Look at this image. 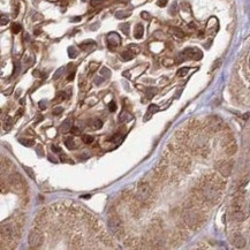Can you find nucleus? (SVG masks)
I'll use <instances>...</instances> for the list:
<instances>
[{"label": "nucleus", "mask_w": 250, "mask_h": 250, "mask_svg": "<svg viewBox=\"0 0 250 250\" xmlns=\"http://www.w3.org/2000/svg\"><path fill=\"white\" fill-rule=\"evenodd\" d=\"M201 121L199 120H197V119H192L190 120L189 122H188V128H189V130H192V132H195V130H198L199 128H201Z\"/></svg>", "instance_id": "obj_15"}, {"label": "nucleus", "mask_w": 250, "mask_h": 250, "mask_svg": "<svg viewBox=\"0 0 250 250\" xmlns=\"http://www.w3.org/2000/svg\"><path fill=\"white\" fill-rule=\"evenodd\" d=\"M61 112H62V108H61V107H58V108H54V110H53V114H56V115L59 114V113H61Z\"/></svg>", "instance_id": "obj_50"}, {"label": "nucleus", "mask_w": 250, "mask_h": 250, "mask_svg": "<svg viewBox=\"0 0 250 250\" xmlns=\"http://www.w3.org/2000/svg\"><path fill=\"white\" fill-rule=\"evenodd\" d=\"M89 125H90V127L92 128V129H100L101 127H103V122L100 121V120H90L89 122H88Z\"/></svg>", "instance_id": "obj_18"}, {"label": "nucleus", "mask_w": 250, "mask_h": 250, "mask_svg": "<svg viewBox=\"0 0 250 250\" xmlns=\"http://www.w3.org/2000/svg\"><path fill=\"white\" fill-rule=\"evenodd\" d=\"M173 63H174V61L172 59H165V60H163V65L166 66V67H170V66H172Z\"/></svg>", "instance_id": "obj_36"}, {"label": "nucleus", "mask_w": 250, "mask_h": 250, "mask_svg": "<svg viewBox=\"0 0 250 250\" xmlns=\"http://www.w3.org/2000/svg\"><path fill=\"white\" fill-rule=\"evenodd\" d=\"M249 154H250V146H249Z\"/></svg>", "instance_id": "obj_58"}, {"label": "nucleus", "mask_w": 250, "mask_h": 250, "mask_svg": "<svg viewBox=\"0 0 250 250\" xmlns=\"http://www.w3.org/2000/svg\"><path fill=\"white\" fill-rule=\"evenodd\" d=\"M180 57H182V60L185 59H192V60H199L203 57V53L196 49V47H187L181 54Z\"/></svg>", "instance_id": "obj_8"}, {"label": "nucleus", "mask_w": 250, "mask_h": 250, "mask_svg": "<svg viewBox=\"0 0 250 250\" xmlns=\"http://www.w3.org/2000/svg\"><path fill=\"white\" fill-rule=\"evenodd\" d=\"M189 72V68H187V67H185V68H181V69H179L177 70V76H180V77H183V76H186L187 75V73Z\"/></svg>", "instance_id": "obj_26"}, {"label": "nucleus", "mask_w": 250, "mask_h": 250, "mask_svg": "<svg viewBox=\"0 0 250 250\" xmlns=\"http://www.w3.org/2000/svg\"><path fill=\"white\" fill-rule=\"evenodd\" d=\"M171 31H172V34H173L176 38H183V37H185V32H183L181 29H179V28H172Z\"/></svg>", "instance_id": "obj_21"}, {"label": "nucleus", "mask_w": 250, "mask_h": 250, "mask_svg": "<svg viewBox=\"0 0 250 250\" xmlns=\"http://www.w3.org/2000/svg\"><path fill=\"white\" fill-rule=\"evenodd\" d=\"M80 88H81L82 90H85V88H87V80H85V78H82V80H81V82H80Z\"/></svg>", "instance_id": "obj_40"}, {"label": "nucleus", "mask_w": 250, "mask_h": 250, "mask_svg": "<svg viewBox=\"0 0 250 250\" xmlns=\"http://www.w3.org/2000/svg\"><path fill=\"white\" fill-rule=\"evenodd\" d=\"M105 80H106V78H105V77H103L101 75H100V76H97L96 78H95V83H96L97 85H99V84H101Z\"/></svg>", "instance_id": "obj_38"}, {"label": "nucleus", "mask_w": 250, "mask_h": 250, "mask_svg": "<svg viewBox=\"0 0 250 250\" xmlns=\"http://www.w3.org/2000/svg\"><path fill=\"white\" fill-rule=\"evenodd\" d=\"M68 54H69V57H70V58H75V57L77 56L76 49H75L74 46H70V47L68 49Z\"/></svg>", "instance_id": "obj_27"}, {"label": "nucleus", "mask_w": 250, "mask_h": 250, "mask_svg": "<svg viewBox=\"0 0 250 250\" xmlns=\"http://www.w3.org/2000/svg\"><path fill=\"white\" fill-rule=\"evenodd\" d=\"M121 57H122V59H123L125 61H129V60H132V59L134 58V53H133L132 51L127 50V51H125V52L121 53Z\"/></svg>", "instance_id": "obj_20"}, {"label": "nucleus", "mask_w": 250, "mask_h": 250, "mask_svg": "<svg viewBox=\"0 0 250 250\" xmlns=\"http://www.w3.org/2000/svg\"><path fill=\"white\" fill-rule=\"evenodd\" d=\"M9 183L11 186L16 190V192H21L23 190V180L21 179L19 174H13L9 177Z\"/></svg>", "instance_id": "obj_9"}, {"label": "nucleus", "mask_w": 250, "mask_h": 250, "mask_svg": "<svg viewBox=\"0 0 250 250\" xmlns=\"http://www.w3.org/2000/svg\"><path fill=\"white\" fill-rule=\"evenodd\" d=\"M128 50L129 51H132L134 54H137V53H139V47L137 46V45H134V44H132V45H129V47H128Z\"/></svg>", "instance_id": "obj_29"}, {"label": "nucleus", "mask_w": 250, "mask_h": 250, "mask_svg": "<svg viewBox=\"0 0 250 250\" xmlns=\"http://www.w3.org/2000/svg\"><path fill=\"white\" fill-rule=\"evenodd\" d=\"M70 122H69V120H66L65 122H63V125H62V127H61V130L62 132H67V130H70V125H69Z\"/></svg>", "instance_id": "obj_28"}, {"label": "nucleus", "mask_w": 250, "mask_h": 250, "mask_svg": "<svg viewBox=\"0 0 250 250\" xmlns=\"http://www.w3.org/2000/svg\"><path fill=\"white\" fill-rule=\"evenodd\" d=\"M233 165H234V163L232 160H219L215 164V168L219 171L221 176L227 177V176L231 175L232 170H233Z\"/></svg>", "instance_id": "obj_5"}, {"label": "nucleus", "mask_w": 250, "mask_h": 250, "mask_svg": "<svg viewBox=\"0 0 250 250\" xmlns=\"http://www.w3.org/2000/svg\"><path fill=\"white\" fill-rule=\"evenodd\" d=\"M39 106H40V108H43V110H44V108L46 107V106H45V101H44V103H43V101H40V103H39Z\"/></svg>", "instance_id": "obj_55"}, {"label": "nucleus", "mask_w": 250, "mask_h": 250, "mask_svg": "<svg viewBox=\"0 0 250 250\" xmlns=\"http://www.w3.org/2000/svg\"><path fill=\"white\" fill-rule=\"evenodd\" d=\"M74 76H75V73L73 72V73H72L69 76H68V78H67V80H68V81H73V80H74Z\"/></svg>", "instance_id": "obj_54"}, {"label": "nucleus", "mask_w": 250, "mask_h": 250, "mask_svg": "<svg viewBox=\"0 0 250 250\" xmlns=\"http://www.w3.org/2000/svg\"><path fill=\"white\" fill-rule=\"evenodd\" d=\"M65 97H66L65 92L58 94V96H57V98H56V101H60V100H63V99H65Z\"/></svg>", "instance_id": "obj_43"}, {"label": "nucleus", "mask_w": 250, "mask_h": 250, "mask_svg": "<svg viewBox=\"0 0 250 250\" xmlns=\"http://www.w3.org/2000/svg\"><path fill=\"white\" fill-rule=\"evenodd\" d=\"M231 218L232 220L236 223H241L247 218L246 210H232L231 211Z\"/></svg>", "instance_id": "obj_11"}, {"label": "nucleus", "mask_w": 250, "mask_h": 250, "mask_svg": "<svg viewBox=\"0 0 250 250\" xmlns=\"http://www.w3.org/2000/svg\"><path fill=\"white\" fill-rule=\"evenodd\" d=\"M232 243H233V246L235 247V248H243V247H246V239L241 235V234H234L233 236H232Z\"/></svg>", "instance_id": "obj_12"}, {"label": "nucleus", "mask_w": 250, "mask_h": 250, "mask_svg": "<svg viewBox=\"0 0 250 250\" xmlns=\"http://www.w3.org/2000/svg\"><path fill=\"white\" fill-rule=\"evenodd\" d=\"M62 73H63V68H59L58 70H57V73L54 74V76H53V78H54V80H57V78H58V77L60 76L61 74H62Z\"/></svg>", "instance_id": "obj_44"}, {"label": "nucleus", "mask_w": 250, "mask_h": 250, "mask_svg": "<svg viewBox=\"0 0 250 250\" xmlns=\"http://www.w3.org/2000/svg\"><path fill=\"white\" fill-rule=\"evenodd\" d=\"M129 120H132V115L128 113V112H121V114L119 115V121L120 122H127V121H129Z\"/></svg>", "instance_id": "obj_19"}, {"label": "nucleus", "mask_w": 250, "mask_h": 250, "mask_svg": "<svg viewBox=\"0 0 250 250\" xmlns=\"http://www.w3.org/2000/svg\"><path fill=\"white\" fill-rule=\"evenodd\" d=\"M12 31H13V34H19L20 31H21V25H20L19 23H14L12 25Z\"/></svg>", "instance_id": "obj_31"}, {"label": "nucleus", "mask_w": 250, "mask_h": 250, "mask_svg": "<svg viewBox=\"0 0 250 250\" xmlns=\"http://www.w3.org/2000/svg\"><path fill=\"white\" fill-rule=\"evenodd\" d=\"M24 168L27 170V173L30 175V177H32V179H34V174L31 173V170H30V168H28V167H24Z\"/></svg>", "instance_id": "obj_53"}, {"label": "nucleus", "mask_w": 250, "mask_h": 250, "mask_svg": "<svg viewBox=\"0 0 250 250\" xmlns=\"http://www.w3.org/2000/svg\"><path fill=\"white\" fill-rule=\"evenodd\" d=\"M82 244H83V241L80 237V235L73 236V239L70 240V248L72 249H80V248H82Z\"/></svg>", "instance_id": "obj_14"}, {"label": "nucleus", "mask_w": 250, "mask_h": 250, "mask_svg": "<svg viewBox=\"0 0 250 250\" xmlns=\"http://www.w3.org/2000/svg\"><path fill=\"white\" fill-rule=\"evenodd\" d=\"M60 160H61V161H63V163H70V161H73L72 159H69L66 154H60Z\"/></svg>", "instance_id": "obj_37"}, {"label": "nucleus", "mask_w": 250, "mask_h": 250, "mask_svg": "<svg viewBox=\"0 0 250 250\" xmlns=\"http://www.w3.org/2000/svg\"><path fill=\"white\" fill-rule=\"evenodd\" d=\"M183 223L192 230H197L199 228L203 223H204V218L203 214L199 211H197L194 208H188L187 211L183 213Z\"/></svg>", "instance_id": "obj_1"}, {"label": "nucleus", "mask_w": 250, "mask_h": 250, "mask_svg": "<svg viewBox=\"0 0 250 250\" xmlns=\"http://www.w3.org/2000/svg\"><path fill=\"white\" fill-rule=\"evenodd\" d=\"M120 28H121V30H122L126 35H128V32H129V24H128V23H126V24H121V25H120Z\"/></svg>", "instance_id": "obj_34"}, {"label": "nucleus", "mask_w": 250, "mask_h": 250, "mask_svg": "<svg viewBox=\"0 0 250 250\" xmlns=\"http://www.w3.org/2000/svg\"><path fill=\"white\" fill-rule=\"evenodd\" d=\"M243 118H244V119H248V118H249V113H248V114H244Z\"/></svg>", "instance_id": "obj_57"}, {"label": "nucleus", "mask_w": 250, "mask_h": 250, "mask_svg": "<svg viewBox=\"0 0 250 250\" xmlns=\"http://www.w3.org/2000/svg\"><path fill=\"white\" fill-rule=\"evenodd\" d=\"M51 149H52V151H53V152H56V154H60V152H62V151H61V149H60L59 146H57V145H52V148H51Z\"/></svg>", "instance_id": "obj_46"}, {"label": "nucleus", "mask_w": 250, "mask_h": 250, "mask_svg": "<svg viewBox=\"0 0 250 250\" xmlns=\"http://www.w3.org/2000/svg\"><path fill=\"white\" fill-rule=\"evenodd\" d=\"M29 244L32 248H38L39 246L43 243V234L39 228H34L32 231L29 233V237H28Z\"/></svg>", "instance_id": "obj_6"}, {"label": "nucleus", "mask_w": 250, "mask_h": 250, "mask_svg": "<svg viewBox=\"0 0 250 250\" xmlns=\"http://www.w3.org/2000/svg\"><path fill=\"white\" fill-rule=\"evenodd\" d=\"M145 94H146V97L148 98H152V97L157 94V89H154V88H148L145 90Z\"/></svg>", "instance_id": "obj_24"}, {"label": "nucleus", "mask_w": 250, "mask_h": 250, "mask_svg": "<svg viewBox=\"0 0 250 250\" xmlns=\"http://www.w3.org/2000/svg\"><path fill=\"white\" fill-rule=\"evenodd\" d=\"M221 63V60H217L215 62H214V65H213V67H212V69H215L217 67H219V65Z\"/></svg>", "instance_id": "obj_52"}, {"label": "nucleus", "mask_w": 250, "mask_h": 250, "mask_svg": "<svg viewBox=\"0 0 250 250\" xmlns=\"http://www.w3.org/2000/svg\"><path fill=\"white\" fill-rule=\"evenodd\" d=\"M98 63L97 62H91L90 65H89V73H94L96 69H98Z\"/></svg>", "instance_id": "obj_33"}, {"label": "nucleus", "mask_w": 250, "mask_h": 250, "mask_svg": "<svg viewBox=\"0 0 250 250\" xmlns=\"http://www.w3.org/2000/svg\"><path fill=\"white\" fill-rule=\"evenodd\" d=\"M175 137H176V139H177L179 143L185 144V143L188 141V138H189V134H188L186 130H179V132H176Z\"/></svg>", "instance_id": "obj_13"}, {"label": "nucleus", "mask_w": 250, "mask_h": 250, "mask_svg": "<svg viewBox=\"0 0 250 250\" xmlns=\"http://www.w3.org/2000/svg\"><path fill=\"white\" fill-rule=\"evenodd\" d=\"M82 198H85V199H87V198H90V195H85V196H82Z\"/></svg>", "instance_id": "obj_56"}, {"label": "nucleus", "mask_w": 250, "mask_h": 250, "mask_svg": "<svg viewBox=\"0 0 250 250\" xmlns=\"http://www.w3.org/2000/svg\"><path fill=\"white\" fill-rule=\"evenodd\" d=\"M108 226H110V230L112 231V233L115 235L116 237H122L123 234H125V231H123V225L121 223V220L118 218V217H111L108 219Z\"/></svg>", "instance_id": "obj_4"}, {"label": "nucleus", "mask_w": 250, "mask_h": 250, "mask_svg": "<svg viewBox=\"0 0 250 250\" xmlns=\"http://www.w3.org/2000/svg\"><path fill=\"white\" fill-rule=\"evenodd\" d=\"M143 35H144V27H143L141 23H138V24L136 25V28H135V32H134L135 38L141 39L143 37Z\"/></svg>", "instance_id": "obj_16"}, {"label": "nucleus", "mask_w": 250, "mask_h": 250, "mask_svg": "<svg viewBox=\"0 0 250 250\" xmlns=\"http://www.w3.org/2000/svg\"><path fill=\"white\" fill-rule=\"evenodd\" d=\"M82 142L85 143V144H91L94 142V137L90 136V135H83L82 136Z\"/></svg>", "instance_id": "obj_23"}, {"label": "nucleus", "mask_w": 250, "mask_h": 250, "mask_svg": "<svg viewBox=\"0 0 250 250\" xmlns=\"http://www.w3.org/2000/svg\"><path fill=\"white\" fill-rule=\"evenodd\" d=\"M224 177V176H223ZM221 176H219L217 173L214 172H210V173H206L203 177H202V182L210 186L212 188L217 189V190H224L225 187H226V181L223 179Z\"/></svg>", "instance_id": "obj_3"}, {"label": "nucleus", "mask_w": 250, "mask_h": 250, "mask_svg": "<svg viewBox=\"0 0 250 250\" xmlns=\"http://www.w3.org/2000/svg\"><path fill=\"white\" fill-rule=\"evenodd\" d=\"M20 68H21V66H20V62L14 63V75H18V74H19Z\"/></svg>", "instance_id": "obj_41"}, {"label": "nucleus", "mask_w": 250, "mask_h": 250, "mask_svg": "<svg viewBox=\"0 0 250 250\" xmlns=\"http://www.w3.org/2000/svg\"><path fill=\"white\" fill-rule=\"evenodd\" d=\"M20 142L24 145V146H32L35 144L34 139H20Z\"/></svg>", "instance_id": "obj_25"}, {"label": "nucleus", "mask_w": 250, "mask_h": 250, "mask_svg": "<svg viewBox=\"0 0 250 250\" xmlns=\"http://www.w3.org/2000/svg\"><path fill=\"white\" fill-rule=\"evenodd\" d=\"M176 13V4H173V7H171V14L174 15Z\"/></svg>", "instance_id": "obj_51"}, {"label": "nucleus", "mask_w": 250, "mask_h": 250, "mask_svg": "<svg viewBox=\"0 0 250 250\" xmlns=\"http://www.w3.org/2000/svg\"><path fill=\"white\" fill-rule=\"evenodd\" d=\"M65 145H66L69 150H75L77 148V144L75 143V141H74L73 138H70V137H68V138L65 139Z\"/></svg>", "instance_id": "obj_17"}, {"label": "nucleus", "mask_w": 250, "mask_h": 250, "mask_svg": "<svg viewBox=\"0 0 250 250\" xmlns=\"http://www.w3.org/2000/svg\"><path fill=\"white\" fill-rule=\"evenodd\" d=\"M121 44V38L116 32H110L107 35V45L110 49H115Z\"/></svg>", "instance_id": "obj_10"}, {"label": "nucleus", "mask_w": 250, "mask_h": 250, "mask_svg": "<svg viewBox=\"0 0 250 250\" xmlns=\"http://www.w3.org/2000/svg\"><path fill=\"white\" fill-rule=\"evenodd\" d=\"M136 198L138 202H141L144 205H149L152 203L154 201V192L152 188L150 187V185L148 182H139L138 187H137V194H136Z\"/></svg>", "instance_id": "obj_2"}, {"label": "nucleus", "mask_w": 250, "mask_h": 250, "mask_svg": "<svg viewBox=\"0 0 250 250\" xmlns=\"http://www.w3.org/2000/svg\"><path fill=\"white\" fill-rule=\"evenodd\" d=\"M130 14L129 13H126V12H118L115 13V18L116 19H123V18H127V16H129Z\"/></svg>", "instance_id": "obj_32"}, {"label": "nucleus", "mask_w": 250, "mask_h": 250, "mask_svg": "<svg viewBox=\"0 0 250 250\" xmlns=\"http://www.w3.org/2000/svg\"><path fill=\"white\" fill-rule=\"evenodd\" d=\"M100 75L103 77H105V78H107V77L111 76V72H110L107 68H103V69L100 70Z\"/></svg>", "instance_id": "obj_30"}, {"label": "nucleus", "mask_w": 250, "mask_h": 250, "mask_svg": "<svg viewBox=\"0 0 250 250\" xmlns=\"http://www.w3.org/2000/svg\"><path fill=\"white\" fill-rule=\"evenodd\" d=\"M100 4V0H91L90 1V5L91 6H97V5H99Z\"/></svg>", "instance_id": "obj_49"}, {"label": "nucleus", "mask_w": 250, "mask_h": 250, "mask_svg": "<svg viewBox=\"0 0 250 250\" xmlns=\"http://www.w3.org/2000/svg\"><path fill=\"white\" fill-rule=\"evenodd\" d=\"M69 132H70L72 134H74V135H80V134H81V129H80V128H76V127H72Z\"/></svg>", "instance_id": "obj_39"}, {"label": "nucleus", "mask_w": 250, "mask_h": 250, "mask_svg": "<svg viewBox=\"0 0 250 250\" xmlns=\"http://www.w3.org/2000/svg\"><path fill=\"white\" fill-rule=\"evenodd\" d=\"M157 5H158L159 7H165V6L167 5V0H158Z\"/></svg>", "instance_id": "obj_45"}, {"label": "nucleus", "mask_w": 250, "mask_h": 250, "mask_svg": "<svg viewBox=\"0 0 250 250\" xmlns=\"http://www.w3.org/2000/svg\"><path fill=\"white\" fill-rule=\"evenodd\" d=\"M223 146H224V150H225V154H228V156H233V154H236V151H237V144L234 141V138L232 137V135L226 136L224 138Z\"/></svg>", "instance_id": "obj_7"}, {"label": "nucleus", "mask_w": 250, "mask_h": 250, "mask_svg": "<svg viewBox=\"0 0 250 250\" xmlns=\"http://www.w3.org/2000/svg\"><path fill=\"white\" fill-rule=\"evenodd\" d=\"M141 16H142L143 19H145V20H149V19H150V15H149V13H146V12H142Z\"/></svg>", "instance_id": "obj_47"}, {"label": "nucleus", "mask_w": 250, "mask_h": 250, "mask_svg": "<svg viewBox=\"0 0 250 250\" xmlns=\"http://www.w3.org/2000/svg\"><path fill=\"white\" fill-rule=\"evenodd\" d=\"M108 108H110V111H111V112H114V111L116 110L115 103H114V101H111V103H110V105H108Z\"/></svg>", "instance_id": "obj_42"}, {"label": "nucleus", "mask_w": 250, "mask_h": 250, "mask_svg": "<svg viewBox=\"0 0 250 250\" xmlns=\"http://www.w3.org/2000/svg\"><path fill=\"white\" fill-rule=\"evenodd\" d=\"M1 24H2V25H5V24H7V23H8V19H7V18H5V15H1Z\"/></svg>", "instance_id": "obj_48"}, {"label": "nucleus", "mask_w": 250, "mask_h": 250, "mask_svg": "<svg viewBox=\"0 0 250 250\" xmlns=\"http://www.w3.org/2000/svg\"><path fill=\"white\" fill-rule=\"evenodd\" d=\"M90 45H95V43H94L92 40H89V42L82 43V44L80 45V47H81L82 50H84V51H88V50H90Z\"/></svg>", "instance_id": "obj_22"}, {"label": "nucleus", "mask_w": 250, "mask_h": 250, "mask_svg": "<svg viewBox=\"0 0 250 250\" xmlns=\"http://www.w3.org/2000/svg\"><path fill=\"white\" fill-rule=\"evenodd\" d=\"M158 110H159V108H158V106H157V105H154V104H152V105H150V106H149V113H148V114H150V113H156Z\"/></svg>", "instance_id": "obj_35"}]
</instances>
